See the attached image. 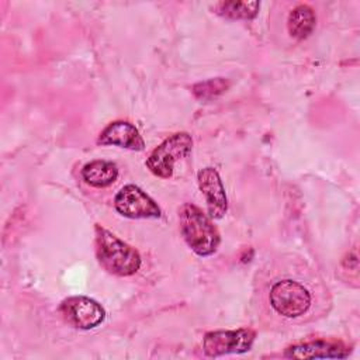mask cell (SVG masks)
<instances>
[{
	"label": "cell",
	"instance_id": "cell-12",
	"mask_svg": "<svg viewBox=\"0 0 360 360\" xmlns=\"http://www.w3.org/2000/svg\"><path fill=\"white\" fill-rule=\"evenodd\" d=\"M316 17L308 4H298L294 7L287 18L288 34L295 39H305L315 28Z\"/></svg>",
	"mask_w": 360,
	"mask_h": 360
},
{
	"label": "cell",
	"instance_id": "cell-10",
	"mask_svg": "<svg viewBox=\"0 0 360 360\" xmlns=\"http://www.w3.org/2000/svg\"><path fill=\"white\" fill-rule=\"evenodd\" d=\"M98 145H112L131 150H143L145 142L139 131L127 121H114L110 122L97 138Z\"/></svg>",
	"mask_w": 360,
	"mask_h": 360
},
{
	"label": "cell",
	"instance_id": "cell-13",
	"mask_svg": "<svg viewBox=\"0 0 360 360\" xmlns=\"http://www.w3.org/2000/svg\"><path fill=\"white\" fill-rule=\"evenodd\" d=\"M259 7V1H219L215 4V13L228 20H252Z\"/></svg>",
	"mask_w": 360,
	"mask_h": 360
},
{
	"label": "cell",
	"instance_id": "cell-6",
	"mask_svg": "<svg viewBox=\"0 0 360 360\" xmlns=\"http://www.w3.org/2000/svg\"><path fill=\"white\" fill-rule=\"evenodd\" d=\"M59 311L68 323L79 329H93L105 318L104 308L97 301L83 295L63 300Z\"/></svg>",
	"mask_w": 360,
	"mask_h": 360
},
{
	"label": "cell",
	"instance_id": "cell-11",
	"mask_svg": "<svg viewBox=\"0 0 360 360\" xmlns=\"http://www.w3.org/2000/svg\"><path fill=\"white\" fill-rule=\"evenodd\" d=\"M83 180L96 188L111 186L118 177V167L110 160H91L82 169Z\"/></svg>",
	"mask_w": 360,
	"mask_h": 360
},
{
	"label": "cell",
	"instance_id": "cell-1",
	"mask_svg": "<svg viewBox=\"0 0 360 360\" xmlns=\"http://www.w3.org/2000/svg\"><path fill=\"white\" fill-rule=\"evenodd\" d=\"M316 288L318 281L309 270L290 263L270 270L262 287L271 314L292 325L316 316Z\"/></svg>",
	"mask_w": 360,
	"mask_h": 360
},
{
	"label": "cell",
	"instance_id": "cell-5",
	"mask_svg": "<svg viewBox=\"0 0 360 360\" xmlns=\"http://www.w3.org/2000/svg\"><path fill=\"white\" fill-rule=\"evenodd\" d=\"M256 332L250 328L236 330H212L205 333L202 339V350L210 357L224 354H239L249 352L255 342Z\"/></svg>",
	"mask_w": 360,
	"mask_h": 360
},
{
	"label": "cell",
	"instance_id": "cell-7",
	"mask_svg": "<svg viewBox=\"0 0 360 360\" xmlns=\"http://www.w3.org/2000/svg\"><path fill=\"white\" fill-rule=\"evenodd\" d=\"M115 210L127 218H159L160 208L143 190L135 184L124 186L114 198Z\"/></svg>",
	"mask_w": 360,
	"mask_h": 360
},
{
	"label": "cell",
	"instance_id": "cell-3",
	"mask_svg": "<svg viewBox=\"0 0 360 360\" xmlns=\"http://www.w3.org/2000/svg\"><path fill=\"white\" fill-rule=\"evenodd\" d=\"M179 224L186 243L198 256H210L217 252L221 242L219 232L197 205L183 204L179 210Z\"/></svg>",
	"mask_w": 360,
	"mask_h": 360
},
{
	"label": "cell",
	"instance_id": "cell-9",
	"mask_svg": "<svg viewBox=\"0 0 360 360\" xmlns=\"http://www.w3.org/2000/svg\"><path fill=\"white\" fill-rule=\"evenodd\" d=\"M197 180L205 197L210 217L214 219L222 218L228 208V200L218 172L214 167H204L198 172Z\"/></svg>",
	"mask_w": 360,
	"mask_h": 360
},
{
	"label": "cell",
	"instance_id": "cell-8",
	"mask_svg": "<svg viewBox=\"0 0 360 360\" xmlns=\"http://www.w3.org/2000/svg\"><path fill=\"white\" fill-rule=\"evenodd\" d=\"M350 349L340 340L315 339L291 345L284 356L290 359H345Z\"/></svg>",
	"mask_w": 360,
	"mask_h": 360
},
{
	"label": "cell",
	"instance_id": "cell-4",
	"mask_svg": "<svg viewBox=\"0 0 360 360\" xmlns=\"http://www.w3.org/2000/svg\"><path fill=\"white\" fill-rule=\"evenodd\" d=\"M193 148V139L187 132H176L156 146L146 159V167L160 179L173 174L174 163L186 158Z\"/></svg>",
	"mask_w": 360,
	"mask_h": 360
},
{
	"label": "cell",
	"instance_id": "cell-14",
	"mask_svg": "<svg viewBox=\"0 0 360 360\" xmlns=\"http://www.w3.org/2000/svg\"><path fill=\"white\" fill-rule=\"evenodd\" d=\"M226 87H228V83L224 79L218 77V79H211V80L195 84L193 87V91L198 98H212L221 94Z\"/></svg>",
	"mask_w": 360,
	"mask_h": 360
},
{
	"label": "cell",
	"instance_id": "cell-2",
	"mask_svg": "<svg viewBox=\"0 0 360 360\" xmlns=\"http://www.w3.org/2000/svg\"><path fill=\"white\" fill-rule=\"evenodd\" d=\"M96 256L100 266L115 276H131L141 267L139 253L105 228L94 226Z\"/></svg>",
	"mask_w": 360,
	"mask_h": 360
}]
</instances>
